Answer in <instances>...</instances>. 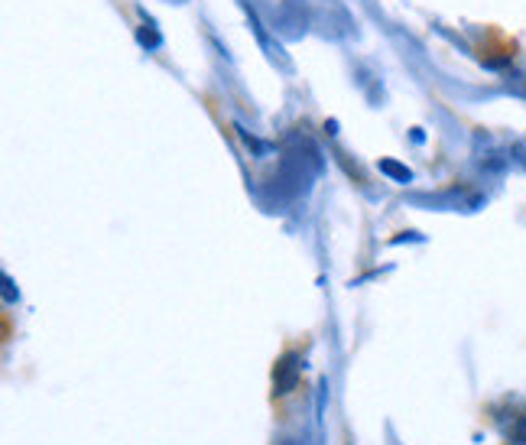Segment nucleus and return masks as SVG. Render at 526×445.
I'll return each instance as SVG.
<instances>
[{"label": "nucleus", "mask_w": 526, "mask_h": 445, "mask_svg": "<svg viewBox=\"0 0 526 445\" xmlns=\"http://www.w3.org/2000/svg\"><path fill=\"white\" fill-rule=\"evenodd\" d=\"M380 173H387L393 182H403V186H406V182L413 179V173H410V169H406V166H400V163H393V160H380Z\"/></svg>", "instance_id": "obj_2"}, {"label": "nucleus", "mask_w": 526, "mask_h": 445, "mask_svg": "<svg viewBox=\"0 0 526 445\" xmlns=\"http://www.w3.org/2000/svg\"><path fill=\"white\" fill-rule=\"evenodd\" d=\"M299 374H302V358L296 351H286V355L273 364V397H289L299 387Z\"/></svg>", "instance_id": "obj_1"}]
</instances>
